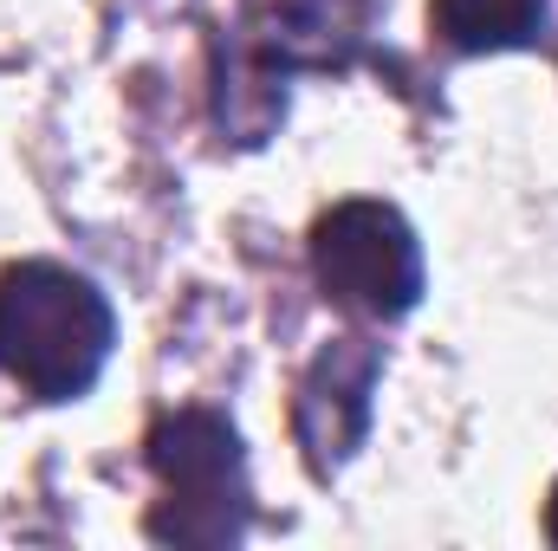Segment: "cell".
<instances>
[{
	"label": "cell",
	"instance_id": "6da1fadb",
	"mask_svg": "<svg viewBox=\"0 0 558 551\" xmlns=\"http://www.w3.org/2000/svg\"><path fill=\"white\" fill-rule=\"evenodd\" d=\"M118 344V311L59 260H13L0 273V377L33 403H78Z\"/></svg>",
	"mask_w": 558,
	"mask_h": 551
},
{
	"label": "cell",
	"instance_id": "277c9868",
	"mask_svg": "<svg viewBox=\"0 0 558 551\" xmlns=\"http://www.w3.org/2000/svg\"><path fill=\"white\" fill-rule=\"evenodd\" d=\"M318 292L371 325H397L422 305V241L390 201H338L312 221Z\"/></svg>",
	"mask_w": 558,
	"mask_h": 551
},
{
	"label": "cell",
	"instance_id": "5b68a950",
	"mask_svg": "<svg viewBox=\"0 0 558 551\" xmlns=\"http://www.w3.org/2000/svg\"><path fill=\"white\" fill-rule=\"evenodd\" d=\"M384 377V344L371 338H331L292 383V434L305 448V467L331 480L371 434V396Z\"/></svg>",
	"mask_w": 558,
	"mask_h": 551
},
{
	"label": "cell",
	"instance_id": "3957f363",
	"mask_svg": "<svg viewBox=\"0 0 558 551\" xmlns=\"http://www.w3.org/2000/svg\"><path fill=\"white\" fill-rule=\"evenodd\" d=\"M149 474L162 487L156 513L143 519L162 546H241L254 519L247 448L221 409H169L149 421Z\"/></svg>",
	"mask_w": 558,
	"mask_h": 551
},
{
	"label": "cell",
	"instance_id": "8992f818",
	"mask_svg": "<svg viewBox=\"0 0 558 551\" xmlns=\"http://www.w3.org/2000/svg\"><path fill=\"white\" fill-rule=\"evenodd\" d=\"M435 46L474 52H526L553 39V0H428Z\"/></svg>",
	"mask_w": 558,
	"mask_h": 551
},
{
	"label": "cell",
	"instance_id": "7a4b0ae2",
	"mask_svg": "<svg viewBox=\"0 0 558 551\" xmlns=\"http://www.w3.org/2000/svg\"><path fill=\"white\" fill-rule=\"evenodd\" d=\"M364 26H371L364 0H267V7H254L221 46L215 124L234 143H267L274 124L286 118V78L305 65L312 72L351 65Z\"/></svg>",
	"mask_w": 558,
	"mask_h": 551
},
{
	"label": "cell",
	"instance_id": "52a82bcc",
	"mask_svg": "<svg viewBox=\"0 0 558 551\" xmlns=\"http://www.w3.org/2000/svg\"><path fill=\"white\" fill-rule=\"evenodd\" d=\"M546 539L558 546V487H553V500H546Z\"/></svg>",
	"mask_w": 558,
	"mask_h": 551
}]
</instances>
